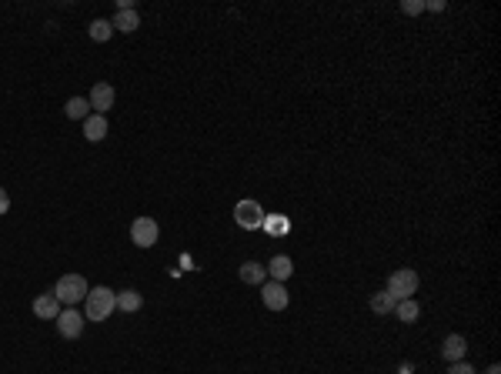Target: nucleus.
Wrapping results in <instances>:
<instances>
[{"label":"nucleus","mask_w":501,"mask_h":374,"mask_svg":"<svg viewBox=\"0 0 501 374\" xmlns=\"http://www.w3.org/2000/svg\"><path fill=\"white\" fill-rule=\"evenodd\" d=\"M87 34H91V40H97V44H104V40H110L114 27H110V21H91V27H87Z\"/></svg>","instance_id":"nucleus-18"},{"label":"nucleus","mask_w":501,"mask_h":374,"mask_svg":"<svg viewBox=\"0 0 501 374\" xmlns=\"http://www.w3.org/2000/svg\"><path fill=\"white\" fill-rule=\"evenodd\" d=\"M241 281H244V284H264V281H268V268L257 264V261H244V264H241Z\"/></svg>","instance_id":"nucleus-14"},{"label":"nucleus","mask_w":501,"mask_h":374,"mask_svg":"<svg viewBox=\"0 0 501 374\" xmlns=\"http://www.w3.org/2000/svg\"><path fill=\"white\" fill-rule=\"evenodd\" d=\"M57 331H60V338H80V331H84V318L77 314L74 307H67V311H60L57 314Z\"/></svg>","instance_id":"nucleus-7"},{"label":"nucleus","mask_w":501,"mask_h":374,"mask_svg":"<svg viewBox=\"0 0 501 374\" xmlns=\"http://www.w3.org/2000/svg\"><path fill=\"white\" fill-rule=\"evenodd\" d=\"M34 314L44 318V321H57V314H60V301H57V294H54V291H50V294H40V298L34 301Z\"/></svg>","instance_id":"nucleus-9"},{"label":"nucleus","mask_w":501,"mask_h":374,"mask_svg":"<svg viewBox=\"0 0 501 374\" xmlns=\"http://www.w3.org/2000/svg\"><path fill=\"white\" fill-rule=\"evenodd\" d=\"M395 314H398L401 325H415L418 321V314H421V307H418V301L415 298H404L395 304Z\"/></svg>","instance_id":"nucleus-13"},{"label":"nucleus","mask_w":501,"mask_h":374,"mask_svg":"<svg viewBox=\"0 0 501 374\" xmlns=\"http://www.w3.org/2000/svg\"><path fill=\"white\" fill-rule=\"evenodd\" d=\"M157 237H161V227H157L154 218H137V221L130 224V241H134L137 248H154Z\"/></svg>","instance_id":"nucleus-5"},{"label":"nucleus","mask_w":501,"mask_h":374,"mask_svg":"<svg viewBox=\"0 0 501 374\" xmlns=\"http://www.w3.org/2000/svg\"><path fill=\"white\" fill-rule=\"evenodd\" d=\"M84 137L94 141V144L104 141V137H107V117H104V114H91V117L84 121Z\"/></svg>","instance_id":"nucleus-10"},{"label":"nucleus","mask_w":501,"mask_h":374,"mask_svg":"<svg viewBox=\"0 0 501 374\" xmlns=\"http://www.w3.org/2000/svg\"><path fill=\"white\" fill-rule=\"evenodd\" d=\"M87 100H91L94 114H104V117H107V110L114 107V87H110V84H94Z\"/></svg>","instance_id":"nucleus-8"},{"label":"nucleus","mask_w":501,"mask_h":374,"mask_svg":"<svg viewBox=\"0 0 501 374\" xmlns=\"http://www.w3.org/2000/svg\"><path fill=\"white\" fill-rule=\"evenodd\" d=\"M7 211H10V194L0 187V214H7Z\"/></svg>","instance_id":"nucleus-23"},{"label":"nucleus","mask_w":501,"mask_h":374,"mask_svg":"<svg viewBox=\"0 0 501 374\" xmlns=\"http://www.w3.org/2000/svg\"><path fill=\"white\" fill-rule=\"evenodd\" d=\"M234 221L244 227V231H261V227H264V207H261L257 200H237Z\"/></svg>","instance_id":"nucleus-4"},{"label":"nucleus","mask_w":501,"mask_h":374,"mask_svg":"<svg viewBox=\"0 0 501 374\" xmlns=\"http://www.w3.org/2000/svg\"><path fill=\"white\" fill-rule=\"evenodd\" d=\"M448 374H475V368H471L468 361H454V364L448 368Z\"/></svg>","instance_id":"nucleus-21"},{"label":"nucleus","mask_w":501,"mask_h":374,"mask_svg":"<svg viewBox=\"0 0 501 374\" xmlns=\"http://www.w3.org/2000/svg\"><path fill=\"white\" fill-rule=\"evenodd\" d=\"M117 311V294L110 288H91L84 298V314L87 321H107Z\"/></svg>","instance_id":"nucleus-1"},{"label":"nucleus","mask_w":501,"mask_h":374,"mask_svg":"<svg viewBox=\"0 0 501 374\" xmlns=\"http://www.w3.org/2000/svg\"><path fill=\"white\" fill-rule=\"evenodd\" d=\"M264 227H268V231H277V234H284V231H288V221H268V218H264Z\"/></svg>","instance_id":"nucleus-22"},{"label":"nucleus","mask_w":501,"mask_h":374,"mask_svg":"<svg viewBox=\"0 0 501 374\" xmlns=\"http://www.w3.org/2000/svg\"><path fill=\"white\" fill-rule=\"evenodd\" d=\"M401 10H404V14H421V10H425V0H404Z\"/></svg>","instance_id":"nucleus-20"},{"label":"nucleus","mask_w":501,"mask_h":374,"mask_svg":"<svg viewBox=\"0 0 501 374\" xmlns=\"http://www.w3.org/2000/svg\"><path fill=\"white\" fill-rule=\"evenodd\" d=\"M261 301H264L268 311H284V307H288V288H284L281 281H268V284L261 288Z\"/></svg>","instance_id":"nucleus-6"},{"label":"nucleus","mask_w":501,"mask_h":374,"mask_svg":"<svg viewBox=\"0 0 501 374\" xmlns=\"http://www.w3.org/2000/svg\"><path fill=\"white\" fill-rule=\"evenodd\" d=\"M465 351H468V341H465L461 334H448V338H445V348H441V354L448 358L451 364H454V361H461V358H465Z\"/></svg>","instance_id":"nucleus-12"},{"label":"nucleus","mask_w":501,"mask_h":374,"mask_svg":"<svg viewBox=\"0 0 501 374\" xmlns=\"http://www.w3.org/2000/svg\"><path fill=\"white\" fill-rule=\"evenodd\" d=\"M425 10H445V0H431V3H425Z\"/></svg>","instance_id":"nucleus-24"},{"label":"nucleus","mask_w":501,"mask_h":374,"mask_svg":"<svg viewBox=\"0 0 501 374\" xmlns=\"http://www.w3.org/2000/svg\"><path fill=\"white\" fill-rule=\"evenodd\" d=\"M64 110H67L71 121H87V117H91V100L87 97H71L67 104H64Z\"/></svg>","instance_id":"nucleus-15"},{"label":"nucleus","mask_w":501,"mask_h":374,"mask_svg":"<svg viewBox=\"0 0 501 374\" xmlns=\"http://www.w3.org/2000/svg\"><path fill=\"white\" fill-rule=\"evenodd\" d=\"M395 304H398V301L391 298L388 291H377L375 298H371V311H375V314H391V311H395Z\"/></svg>","instance_id":"nucleus-19"},{"label":"nucleus","mask_w":501,"mask_h":374,"mask_svg":"<svg viewBox=\"0 0 501 374\" xmlns=\"http://www.w3.org/2000/svg\"><path fill=\"white\" fill-rule=\"evenodd\" d=\"M384 291H388L395 301L411 298V294L418 291V271H411V268H398L395 274L388 277V288H384Z\"/></svg>","instance_id":"nucleus-3"},{"label":"nucleus","mask_w":501,"mask_h":374,"mask_svg":"<svg viewBox=\"0 0 501 374\" xmlns=\"http://www.w3.org/2000/svg\"><path fill=\"white\" fill-rule=\"evenodd\" d=\"M87 281L80 274H64L60 281H57V288H54V294H57V301L60 304H67V307H74V304H80V301L87 298Z\"/></svg>","instance_id":"nucleus-2"},{"label":"nucleus","mask_w":501,"mask_h":374,"mask_svg":"<svg viewBox=\"0 0 501 374\" xmlns=\"http://www.w3.org/2000/svg\"><path fill=\"white\" fill-rule=\"evenodd\" d=\"M291 271H294V264H291V257H284V254L271 257V264H268V274L275 277V281H288Z\"/></svg>","instance_id":"nucleus-16"},{"label":"nucleus","mask_w":501,"mask_h":374,"mask_svg":"<svg viewBox=\"0 0 501 374\" xmlns=\"http://www.w3.org/2000/svg\"><path fill=\"white\" fill-rule=\"evenodd\" d=\"M114 30H124V34H134L137 27H141V17H137V10L130 7V10H117L114 14V21H110Z\"/></svg>","instance_id":"nucleus-11"},{"label":"nucleus","mask_w":501,"mask_h":374,"mask_svg":"<svg viewBox=\"0 0 501 374\" xmlns=\"http://www.w3.org/2000/svg\"><path fill=\"white\" fill-rule=\"evenodd\" d=\"M141 304H144V298H141L137 291H121V294H117V307H121V311H127V314L141 311Z\"/></svg>","instance_id":"nucleus-17"}]
</instances>
